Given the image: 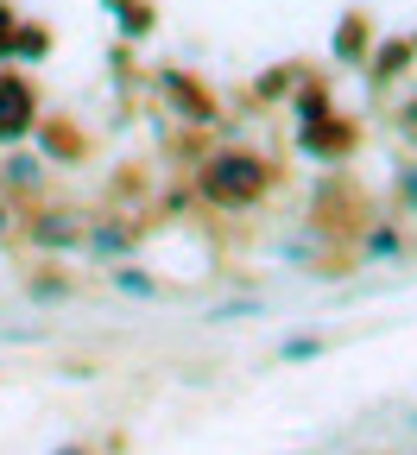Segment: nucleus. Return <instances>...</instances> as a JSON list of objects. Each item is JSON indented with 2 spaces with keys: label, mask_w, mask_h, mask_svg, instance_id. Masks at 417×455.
Returning a JSON list of instances; mask_svg holds the SVG:
<instances>
[{
  "label": "nucleus",
  "mask_w": 417,
  "mask_h": 455,
  "mask_svg": "<svg viewBox=\"0 0 417 455\" xmlns=\"http://www.w3.org/2000/svg\"><path fill=\"white\" fill-rule=\"evenodd\" d=\"M272 184H278L272 164H266L260 152H241V146H228V152H215V158L196 164V196H203L209 209H221V215H241V209L266 203Z\"/></svg>",
  "instance_id": "f257e3e1"
},
{
  "label": "nucleus",
  "mask_w": 417,
  "mask_h": 455,
  "mask_svg": "<svg viewBox=\"0 0 417 455\" xmlns=\"http://www.w3.org/2000/svg\"><path fill=\"white\" fill-rule=\"evenodd\" d=\"M32 127H38V89H32L20 70L0 64V146L32 140Z\"/></svg>",
  "instance_id": "f03ea898"
},
{
  "label": "nucleus",
  "mask_w": 417,
  "mask_h": 455,
  "mask_svg": "<svg viewBox=\"0 0 417 455\" xmlns=\"http://www.w3.org/2000/svg\"><path fill=\"white\" fill-rule=\"evenodd\" d=\"M20 228H26V241H32L38 253H76L89 221H83L76 209H57V203H44V209H32Z\"/></svg>",
  "instance_id": "7ed1b4c3"
},
{
  "label": "nucleus",
  "mask_w": 417,
  "mask_h": 455,
  "mask_svg": "<svg viewBox=\"0 0 417 455\" xmlns=\"http://www.w3.org/2000/svg\"><path fill=\"white\" fill-rule=\"evenodd\" d=\"M297 146H304L310 158H348L354 152V127L341 121V114H323V121H310V127H297Z\"/></svg>",
  "instance_id": "20e7f679"
},
{
  "label": "nucleus",
  "mask_w": 417,
  "mask_h": 455,
  "mask_svg": "<svg viewBox=\"0 0 417 455\" xmlns=\"http://www.w3.org/2000/svg\"><path fill=\"white\" fill-rule=\"evenodd\" d=\"M83 247H89V253H101V259H121V253H133V247H140V221H127V215L89 221V228H83Z\"/></svg>",
  "instance_id": "39448f33"
},
{
  "label": "nucleus",
  "mask_w": 417,
  "mask_h": 455,
  "mask_svg": "<svg viewBox=\"0 0 417 455\" xmlns=\"http://www.w3.org/2000/svg\"><path fill=\"white\" fill-rule=\"evenodd\" d=\"M38 184H44V158L38 152H13L7 164H0V190H7V196H26Z\"/></svg>",
  "instance_id": "423d86ee"
},
{
  "label": "nucleus",
  "mask_w": 417,
  "mask_h": 455,
  "mask_svg": "<svg viewBox=\"0 0 417 455\" xmlns=\"http://www.w3.org/2000/svg\"><path fill=\"white\" fill-rule=\"evenodd\" d=\"M26 298H32V304H70V298H76V284L57 272V266H44V272L26 278Z\"/></svg>",
  "instance_id": "0eeeda50"
},
{
  "label": "nucleus",
  "mask_w": 417,
  "mask_h": 455,
  "mask_svg": "<svg viewBox=\"0 0 417 455\" xmlns=\"http://www.w3.org/2000/svg\"><path fill=\"white\" fill-rule=\"evenodd\" d=\"M164 95H171L177 108H184L190 121H215V101H209V95H203L190 76H164Z\"/></svg>",
  "instance_id": "6e6552de"
},
{
  "label": "nucleus",
  "mask_w": 417,
  "mask_h": 455,
  "mask_svg": "<svg viewBox=\"0 0 417 455\" xmlns=\"http://www.w3.org/2000/svg\"><path fill=\"white\" fill-rule=\"evenodd\" d=\"M114 291H127V298H158L164 284H158L146 266H114Z\"/></svg>",
  "instance_id": "1a4fd4ad"
},
{
  "label": "nucleus",
  "mask_w": 417,
  "mask_h": 455,
  "mask_svg": "<svg viewBox=\"0 0 417 455\" xmlns=\"http://www.w3.org/2000/svg\"><path fill=\"white\" fill-rule=\"evenodd\" d=\"M51 51V32L44 26H13V51L7 57H44Z\"/></svg>",
  "instance_id": "9d476101"
},
{
  "label": "nucleus",
  "mask_w": 417,
  "mask_h": 455,
  "mask_svg": "<svg viewBox=\"0 0 417 455\" xmlns=\"http://www.w3.org/2000/svg\"><path fill=\"white\" fill-rule=\"evenodd\" d=\"M32 133H38V146H44L51 158H83V146H76L70 133H57V127H32Z\"/></svg>",
  "instance_id": "9b49d317"
},
{
  "label": "nucleus",
  "mask_w": 417,
  "mask_h": 455,
  "mask_svg": "<svg viewBox=\"0 0 417 455\" xmlns=\"http://www.w3.org/2000/svg\"><path fill=\"white\" fill-rule=\"evenodd\" d=\"M108 7L127 20L121 32H133V38H140V32H146V20H152V7H146V0H108Z\"/></svg>",
  "instance_id": "f8f14e48"
},
{
  "label": "nucleus",
  "mask_w": 417,
  "mask_h": 455,
  "mask_svg": "<svg viewBox=\"0 0 417 455\" xmlns=\"http://www.w3.org/2000/svg\"><path fill=\"white\" fill-rule=\"evenodd\" d=\"M323 348H329L323 335H297V341H285V348H278V361H317Z\"/></svg>",
  "instance_id": "ddd939ff"
},
{
  "label": "nucleus",
  "mask_w": 417,
  "mask_h": 455,
  "mask_svg": "<svg viewBox=\"0 0 417 455\" xmlns=\"http://www.w3.org/2000/svg\"><path fill=\"white\" fill-rule=\"evenodd\" d=\"M323 114H329V95H323V89H304V95H297V121H304V127L323 121Z\"/></svg>",
  "instance_id": "4468645a"
},
{
  "label": "nucleus",
  "mask_w": 417,
  "mask_h": 455,
  "mask_svg": "<svg viewBox=\"0 0 417 455\" xmlns=\"http://www.w3.org/2000/svg\"><path fill=\"white\" fill-rule=\"evenodd\" d=\"M335 51H341V57H361V51H367V20H348V26H341V44H335Z\"/></svg>",
  "instance_id": "2eb2a0df"
},
{
  "label": "nucleus",
  "mask_w": 417,
  "mask_h": 455,
  "mask_svg": "<svg viewBox=\"0 0 417 455\" xmlns=\"http://www.w3.org/2000/svg\"><path fill=\"white\" fill-rule=\"evenodd\" d=\"M367 253H405V235L398 228H380V235H367Z\"/></svg>",
  "instance_id": "dca6fc26"
},
{
  "label": "nucleus",
  "mask_w": 417,
  "mask_h": 455,
  "mask_svg": "<svg viewBox=\"0 0 417 455\" xmlns=\"http://www.w3.org/2000/svg\"><path fill=\"white\" fill-rule=\"evenodd\" d=\"M13 26H20V20H13L7 7H0V64H7V51H13Z\"/></svg>",
  "instance_id": "f3484780"
},
{
  "label": "nucleus",
  "mask_w": 417,
  "mask_h": 455,
  "mask_svg": "<svg viewBox=\"0 0 417 455\" xmlns=\"http://www.w3.org/2000/svg\"><path fill=\"white\" fill-rule=\"evenodd\" d=\"M51 455H95L89 443H64V449H51Z\"/></svg>",
  "instance_id": "a211bd4d"
},
{
  "label": "nucleus",
  "mask_w": 417,
  "mask_h": 455,
  "mask_svg": "<svg viewBox=\"0 0 417 455\" xmlns=\"http://www.w3.org/2000/svg\"><path fill=\"white\" fill-rule=\"evenodd\" d=\"M405 133H417V101H411V108H405Z\"/></svg>",
  "instance_id": "6ab92c4d"
},
{
  "label": "nucleus",
  "mask_w": 417,
  "mask_h": 455,
  "mask_svg": "<svg viewBox=\"0 0 417 455\" xmlns=\"http://www.w3.org/2000/svg\"><path fill=\"white\" fill-rule=\"evenodd\" d=\"M7 228H13V215H7V203H0V235H7Z\"/></svg>",
  "instance_id": "aec40b11"
}]
</instances>
